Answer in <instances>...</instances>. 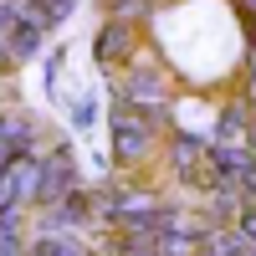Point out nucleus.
<instances>
[{
  "mask_svg": "<svg viewBox=\"0 0 256 256\" xmlns=\"http://www.w3.org/2000/svg\"><path fill=\"white\" fill-rule=\"evenodd\" d=\"M108 134H113V159H118L123 169H134V164H144V159H154L164 128L148 118L144 108H123V102H118L113 118H108Z\"/></svg>",
  "mask_w": 256,
  "mask_h": 256,
  "instance_id": "obj_2",
  "label": "nucleus"
},
{
  "mask_svg": "<svg viewBox=\"0 0 256 256\" xmlns=\"http://www.w3.org/2000/svg\"><path fill=\"white\" fill-rule=\"evenodd\" d=\"M92 118H98V102H92V98H82L77 108H72V123H77V128H92Z\"/></svg>",
  "mask_w": 256,
  "mask_h": 256,
  "instance_id": "obj_9",
  "label": "nucleus"
},
{
  "mask_svg": "<svg viewBox=\"0 0 256 256\" xmlns=\"http://www.w3.org/2000/svg\"><path fill=\"white\" fill-rule=\"evenodd\" d=\"M72 6H77V0H20V10H26V16H36L46 31H52V26H62V20L72 16Z\"/></svg>",
  "mask_w": 256,
  "mask_h": 256,
  "instance_id": "obj_6",
  "label": "nucleus"
},
{
  "mask_svg": "<svg viewBox=\"0 0 256 256\" xmlns=\"http://www.w3.org/2000/svg\"><path fill=\"white\" fill-rule=\"evenodd\" d=\"M113 102H123V108H144V113L148 108H174V77H169V67L144 46L113 77Z\"/></svg>",
  "mask_w": 256,
  "mask_h": 256,
  "instance_id": "obj_1",
  "label": "nucleus"
},
{
  "mask_svg": "<svg viewBox=\"0 0 256 256\" xmlns=\"http://www.w3.org/2000/svg\"><path fill=\"white\" fill-rule=\"evenodd\" d=\"M41 41H46V26H41L36 16H26V10H20V20H16V31H10V56H16V62H26V56H36V52H41Z\"/></svg>",
  "mask_w": 256,
  "mask_h": 256,
  "instance_id": "obj_5",
  "label": "nucleus"
},
{
  "mask_svg": "<svg viewBox=\"0 0 256 256\" xmlns=\"http://www.w3.org/2000/svg\"><path fill=\"white\" fill-rule=\"evenodd\" d=\"M154 10H159V0H108V16L134 20V26H148V20H154Z\"/></svg>",
  "mask_w": 256,
  "mask_h": 256,
  "instance_id": "obj_7",
  "label": "nucleus"
},
{
  "mask_svg": "<svg viewBox=\"0 0 256 256\" xmlns=\"http://www.w3.org/2000/svg\"><path fill=\"white\" fill-rule=\"evenodd\" d=\"M77 190V159H72V148L67 144H56V148H46L41 154V210H52V205H62Z\"/></svg>",
  "mask_w": 256,
  "mask_h": 256,
  "instance_id": "obj_4",
  "label": "nucleus"
},
{
  "mask_svg": "<svg viewBox=\"0 0 256 256\" xmlns=\"http://www.w3.org/2000/svg\"><path fill=\"white\" fill-rule=\"evenodd\" d=\"M0 256H26V251H0Z\"/></svg>",
  "mask_w": 256,
  "mask_h": 256,
  "instance_id": "obj_12",
  "label": "nucleus"
},
{
  "mask_svg": "<svg viewBox=\"0 0 256 256\" xmlns=\"http://www.w3.org/2000/svg\"><path fill=\"white\" fill-rule=\"evenodd\" d=\"M10 159H16V148H10V144H0V169H6Z\"/></svg>",
  "mask_w": 256,
  "mask_h": 256,
  "instance_id": "obj_10",
  "label": "nucleus"
},
{
  "mask_svg": "<svg viewBox=\"0 0 256 256\" xmlns=\"http://www.w3.org/2000/svg\"><path fill=\"white\" fill-rule=\"evenodd\" d=\"M138 52H144V26H134V20L108 16V20L98 26V36H92V62H98V67H108V72H123Z\"/></svg>",
  "mask_w": 256,
  "mask_h": 256,
  "instance_id": "obj_3",
  "label": "nucleus"
},
{
  "mask_svg": "<svg viewBox=\"0 0 256 256\" xmlns=\"http://www.w3.org/2000/svg\"><path fill=\"white\" fill-rule=\"evenodd\" d=\"M10 138V113H0V144Z\"/></svg>",
  "mask_w": 256,
  "mask_h": 256,
  "instance_id": "obj_11",
  "label": "nucleus"
},
{
  "mask_svg": "<svg viewBox=\"0 0 256 256\" xmlns=\"http://www.w3.org/2000/svg\"><path fill=\"white\" fill-rule=\"evenodd\" d=\"M230 236L236 241H256V205H246L236 220H230Z\"/></svg>",
  "mask_w": 256,
  "mask_h": 256,
  "instance_id": "obj_8",
  "label": "nucleus"
},
{
  "mask_svg": "<svg viewBox=\"0 0 256 256\" xmlns=\"http://www.w3.org/2000/svg\"><path fill=\"white\" fill-rule=\"evenodd\" d=\"M251 6H256V0H251Z\"/></svg>",
  "mask_w": 256,
  "mask_h": 256,
  "instance_id": "obj_13",
  "label": "nucleus"
}]
</instances>
